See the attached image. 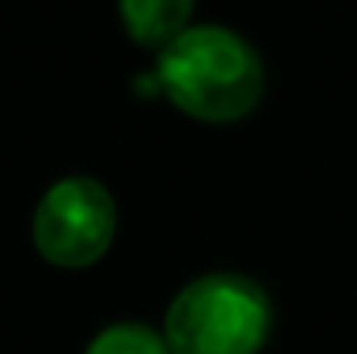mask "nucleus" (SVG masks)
Masks as SVG:
<instances>
[{
  "label": "nucleus",
  "instance_id": "nucleus-3",
  "mask_svg": "<svg viewBox=\"0 0 357 354\" xmlns=\"http://www.w3.org/2000/svg\"><path fill=\"white\" fill-rule=\"evenodd\" d=\"M118 202L96 175H65L42 191L31 217V244L50 267L88 271L114 248Z\"/></svg>",
  "mask_w": 357,
  "mask_h": 354
},
{
  "label": "nucleus",
  "instance_id": "nucleus-1",
  "mask_svg": "<svg viewBox=\"0 0 357 354\" xmlns=\"http://www.w3.org/2000/svg\"><path fill=\"white\" fill-rule=\"evenodd\" d=\"M149 84L194 122L232 126L262 103L266 69L243 35L220 23H190L156 54Z\"/></svg>",
  "mask_w": 357,
  "mask_h": 354
},
{
  "label": "nucleus",
  "instance_id": "nucleus-4",
  "mask_svg": "<svg viewBox=\"0 0 357 354\" xmlns=\"http://www.w3.org/2000/svg\"><path fill=\"white\" fill-rule=\"evenodd\" d=\"M198 0H118V20L126 35L144 50H164L190 27Z\"/></svg>",
  "mask_w": 357,
  "mask_h": 354
},
{
  "label": "nucleus",
  "instance_id": "nucleus-2",
  "mask_svg": "<svg viewBox=\"0 0 357 354\" xmlns=\"http://www.w3.org/2000/svg\"><path fill=\"white\" fill-rule=\"evenodd\" d=\"M274 332V301L236 271L198 274L167 301L164 335L172 354H262Z\"/></svg>",
  "mask_w": 357,
  "mask_h": 354
},
{
  "label": "nucleus",
  "instance_id": "nucleus-5",
  "mask_svg": "<svg viewBox=\"0 0 357 354\" xmlns=\"http://www.w3.org/2000/svg\"><path fill=\"white\" fill-rule=\"evenodd\" d=\"M84 354H172V351H167L160 327H149L141 320H118V324H107L103 332L91 335Z\"/></svg>",
  "mask_w": 357,
  "mask_h": 354
}]
</instances>
